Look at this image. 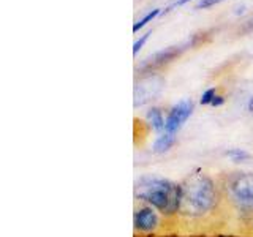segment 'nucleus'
Listing matches in <instances>:
<instances>
[{
    "label": "nucleus",
    "mask_w": 253,
    "mask_h": 237,
    "mask_svg": "<svg viewBox=\"0 0 253 237\" xmlns=\"http://www.w3.org/2000/svg\"><path fill=\"white\" fill-rule=\"evenodd\" d=\"M217 204V192L213 182L206 174H192L180 185L179 212L190 217H201Z\"/></svg>",
    "instance_id": "obj_1"
},
{
    "label": "nucleus",
    "mask_w": 253,
    "mask_h": 237,
    "mask_svg": "<svg viewBox=\"0 0 253 237\" xmlns=\"http://www.w3.org/2000/svg\"><path fill=\"white\" fill-rule=\"evenodd\" d=\"M213 98H215V89H208L201 97V105H211Z\"/></svg>",
    "instance_id": "obj_12"
},
{
    "label": "nucleus",
    "mask_w": 253,
    "mask_h": 237,
    "mask_svg": "<svg viewBox=\"0 0 253 237\" xmlns=\"http://www.w3.org/2000/svg\"><path fill=\"white\" fill-rule=\"evenodd\" d=\"M193 101L192 100H182L179 101L176 106H172L169 114L166 116V122H165V131L166 133H171V134H176L182 125H184L188 117L192 116L193 113Z\"/></svg>",
    "instance_id": "obj_4"
},
{
    "label": "nucleus",
    "mask_w": 253,
    "mask_h": 237,
    "mask_svg": "<svg viewBox=\"0 0 253 237\" xmlns=\"http://www.w3.org/2000/svg\"><path fill=\"white\" fill-rule=\"evenodd\" d=\"M149 35H150V32H147V34L146 35H142L139 40H138V41L136 43H134V46H133V54L134 55H136L138 52H139V49H141V47L142 46H144V43L147 41V38H149Z\"/></svg>",
    "instance_id": "obj_13"
},
{
    "label": "nucleus",
    "mask_w": 253,
    "mask_h": 237,
    "mask_svg": "<svg viewBox=\"0 0 253 237\" xmlns=\"http://www.w3.org/2000/svg\"><path fill=\"white\" fill-rule=\"evenodd\" d=\"M187 46H192V43H185V44H180V46H172V47H168V49H165L162 52L155 54L154 57H150L144 65H142V70H150V68H155V67H160L163 63L169 62L171 59H174L176 55H179L182 51L185 49Z\"/></svg>",
    "instance_id": "obj_7"
},
{
    "label": "nucleus",
    "mask_w": 253,
    "mask_h": 237,
    "mask_svg": "<svg viewBox=\"0 0 253 237\" xmlns=\"http://www.w3.org/2000/svg\"><path fill=\"white\" fill-rule=\"evenodd\" d=\"M220 2H223V0H201V2L196 5V8H209V6L220 3Z\"/></svg>",
    "instance_id": "obj_14"
},
{
    "label": "nucleus",
    "mask_w": 253,
    "mask_h": 237,
    "mask_svg": "<svg viewBox=\"0 0 253 237\" xmlns=\"http://www.w3.org/2000/svg\"><path fill=\"white\" fill-rule=\"evenodd\" d=\"M147 118H149V122L150 125H152V128L155 131H165V122H166V118L163 117L162 114V111L158 109V108H152L147 113Z\"/></svg>",
    "instance_id": "obj_9"
},
{
    "label": "nucleus",
    "mask_w": 253,
    "mask_h": 237,
    "mask_svg": "<svg viewBox=\"0 0 253 237\" xmlns=\"http://www.w3.org/2000/svg\"><path fill=\"white\" fill-rule=\"evenodd\" d=\"M134 196L166 215L179 212L180 185L162 177L144 176L134 185Z\"/></svg>",
    "instance_id": "obj_2"
},
{
    "label": "nucleus",
    "mask_w": 253,
    "mask_h": 237,
    "mask_svg": "<svg viewBox=\"0 0 253 237\" xmlns=\"http://www.w3.org/2000/svg\"><path fill=\"white\" fill-rule=\"evenodd\" d=\"M249 109L253 113V98H252V100H250V103H249Z\"/></svg>",
    "instance_id": "obj_17"
},
{
    "label": "nucleus",
    "mask_w": 253,
    "mask_h": 237,
    "mask_svg": "<svg viewBox=\"0 0 253 237\" xmlns=\"http://www.w3.org/2000/svg\"><path fill=\"white\" fill-rule=\"evenodd\" d=\"M174 142H176V134H171V133H166L163 131L160 136H158L154 142V152L157 154H163L166 150H169Z\"/></svg>",
    "instance_id": "obj_8"
},
{
    "label": "nucleus",
    "mask_w": 253,
    "mask_h": 237,
    "mask_svg": "<svg viewBox=\"0 0 253 237\" xmlns=\"http://www.w3.org/2000/svg\"><path fill=\"white\" fill-rule=\"evenodd\" d=\"M223 101H225L223 97H220V95H215V98L212 100L211 106H215V108H217V106H221V105H223Z\"/></svg>",
    "instance_id": "obj_15"
},
{
    "label": "nucleus",
    "mask_w": 253,
    "mask_h": 237,
    "mask_svg": "<svg viewBox=\"0 0 253 237\" xmlns=\"http://www.w3.org/2000/svg\"><path fill=\"white\" fill-rule=\"evenodd\" d=\"M158 14H160V10H158V8H157V10H152L150 13H147L141 21H138L136 24H134V26H133V32H138L139 29H142L149 21H152V19L155 18V16H158Z\"/></svg>",
    "instance_id": "obj_11"
},
{
    "label": "nucleus",
    "mask_w": 253,
    "mask_h": 237,
    "mask_svg": "<svg viewBox=\"0 0 253 237\" xmlns=\"http://www.w3.org/2000/svg\"><path fill=\"white\" fill-rule=\"evenodd\" d=\"M133 223H134V228L141 233L154 231V229L158 226V217H157L155 209L150 207V205L138 209L133 215Z\"/></svg>",
    "instance_id": "obj_6"
},
{
    "label": "nucleus",
    "mask_w": 253,
    "mask_h": 237,
    "mask_svg": "<svg viewBox=\"0 0 253 237\" xmlns=\"http://www.w3.org/2000/svg\"><path fill=\"white\" fill-rule=\"evenodd\" d=\"M162 89V79L155 76L144 78L134 87V106H142L147 101L154 100Z\"/></svg>",
    "instance_id": "obj_5"
},
{
    "label": "nucleus",
    "mask_w": 253,
    "mask_h": 237,
    "mask_svg": "<svg viewBox=\"0 0 253 237\" xmlns=\"http://www.w3.org/2000/svg\"><path fill=\"white\" fill-rule=\"evenodd\" d=\"M226 155L231 158L233 161H244V160H247V158L250 157V154L247 152V150H244V149H229Z\"/></svg>",
    "instance_id": "obj_10"
},
{
    "label": "nucleus",
    "mask_w": 253,
    "mask_h": 237,
    "mask_svg": "<svg viewBox=\"0 0 253 237\" xmlns=\"http://www.w3.org/2000/svg\"><path fill=\"white\" fill-rule=\"evenodd\" d=\"M187 2H190V0H179V2H177L176 5H184V3H187Z\"/></svg>",
    "instance_id": "obj_16"
},
{
    "label": "nucleus",
    "mask_w": 253,
    "mask_h": 237,
    "mask_svg": "<svg viewBox=\"0 0 253 237\" xmlns=\"http://www.w3.org/2000/svg\"><path fill=\"white\" fill-rule=\"evenodd\" d=\"M226 192L231 201L241 209H253V174L236 172L226 182Z\"/></svg>",
    "instance_id": "obj_3"
}]
</instances>
